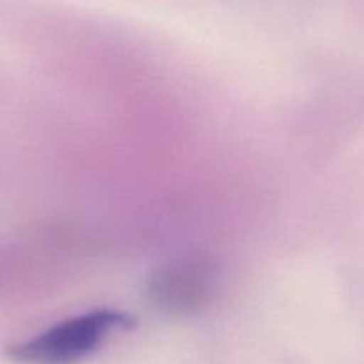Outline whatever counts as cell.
I'll use <instances>...</instances> for the list:
<instances>
[{
    "instance_id": "obj_1",
    "label": "cell",
    "mask_w": 364,
    "mask_h": 364,
    "mask_svg": "<svg viewBox=\"0 0 364 364\" xmlns=\"http://www.w3.org/2000/svg\"><path fill=\"white\" fill-rule=\"evenodd\" d=\"M135 320L119 309H92L53 323L38 336L7 352L16 364H78L91 358L116 331H128Z\"/></svg>"
},
{
    "instance_id": "obj_2",
    "label": "cell",
    "mask_w": 364,
    "mask_h": 364,
    "mask_svg": "<svg viewBox=\"0 0 364 364\" xmlns=\"http://www.w3.org/2000/svg\"><path fill=\"white\" fill-rule=\"evenodd\" d=\"M212 284V277L203 265L176 263L155 274L151 301L167 311H192L208 301Z\"/></svg>"
}]
</instances>
